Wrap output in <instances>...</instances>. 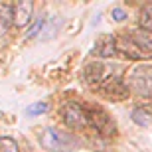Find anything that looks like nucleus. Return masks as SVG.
Wrapping results in <instances>:
<instances>
[{
  "instance_id": "4",
  "label": "nucleus",
  "mask_w": 152,
  "mask_h": 152,
  "mask_svg": "<svg viewBox=\"0 0 152 152\" xmlns=\"http://www.w3.org/2000/svg\"><path fill=\"white\" fill-rule=\"evenodd\" d=\"M101 91H103V95H107L113 101H123V99H126L130 95L126 81H123L121 77H113V75L101 85Z\"/></svg>"
},
{
  "instance_id": "15",
  "label": "nucleus",
  "mask_w": 152,
  "mask_h": 152,
  "mask_svg": "<svg viewBox=\"0 0 152 152\" xmlns=\"http://www.w3.org/2000/svg\"><path fill=\"white\" fill-rule=\"evenodd\" d=\"M130 117H132V121H134V123L140 124V126H146V124L150 123V117L146 115V111H144V109H134Z\"/></svg>"
},
{
  "instance_id": "8",
  "label": "nucleus",
  "mask_w": 152,
  "mask_h": 152,
  "mask_svg": "<svg viewBox=\"0 0 152 152\" xmlns=\"http://www.w3.org/2000/svg\"><path fill=\"white\" fill-rule=\"evenodd\" d=\"M32 12H34V4L30 0H24V2L14 4V26L24 28L32 20Z\"/></svg>"
},
{
  "instance_id": "14",
  "label": "nucleus",
  "mask_w": 152,
  "mask_h": 152,
  "mask_svg": "<svg viewBox=\"0 0 152 152\" xmlns=\"http://www.w3.org/2000/svg\"><path fill=\"white\" fill-rule=\"evenodd\" d=\"M0 152H20V148L14 138L4 136V138H0Z\"/></svg>"
},
{
  "instance_id": "13",
  "label": "nucleus",
  "mask_w": 152,
  "mask_h": 152,
  "mask_svg": "<svg viewBox=\"0 0 152 152\" xmlns=\"http://www.w3.org/2000/svg\"><path fill=\"white\" fill-rule=\"evenodd\" d=\"M48 109H50V103L48 101H38L34 105H28L26 107V115L28 117H38V115H44Z\"/></svg>"
},
{
  "instance_id": "17",
  "label": "nucleus",
  "mask_w": 152,
  "mask_h": 152,
  "mask_svg": "<svg viewBox=\"0 0 152 152\" xmlns=\"http://www.w3.org/2000/svg\"><path fill=\"white\" fill-rule=\"evenodd\" d=\"M4 32H6V28H4V26H0V38L4 36Z\"/></svg>"
},
{
  "instance_id": "16",
  "label": "nucleus",
  "mask_w": 152,
  "mask_h": 152,
  "mask_svg": "<svg viewBox=\"0 0 152 152\" xmlns=\"http://www.w3.org/2000/svg\"><path fill=\"white\" fill-rule=\"evenodd\" d=\"M111 14H113L115 22H124V20H126V10H124V8H113Z\"/></svg>"
},
{
  "instance_id": "1",
  "label": "nucleus",
  "mask_w": 152,
  "mask_h": 152,
  "mask_svg": "<svg viewBox=\"0 0 152 152\" xmlns=\"http://www.w3.org/2000/svg\"><path fill=\"white\" fill-rule=\"evenodd\" d=\"M126 87L130 93L142 99H152V65L148 63L134 65L126 75Z\"/></svg>"
},
{
  "instance_id": "6",
  "label": "nucleus",
  "mask_w": 152,
  "mask_h": 152,
  "mask_svg": "<svg viewBox=\"0 0 152 152\" xmlns=\"http://www.w3.org/2000/svg\"><path fill=\"white\" fill-rule=\"evenodd\" d=\"M87 113H89V124L95 126L99 132H103V134H113L115 132V123L109 118V115H105L99 109H87Z\"/></svg>"
},
{
  "instance_id": "3",
  "label": "nucleus",
  "mask_w": 152,
  "mask_h": 152,
  "mask_svg": "<svg viewBox=\"0 0 152 152\" xmlns=\"http://www.w3.org/2000/svg\"><path fill=\"white\" fill-rule=\"evenodd\" d=\"M61 115H63L65 124L71 126V129H85V126H89V113L79 103H67V105H63Z\"/></svg>"
},
{
  "instance_id": "12",
  "label": "nucleus",
  "mask_w": 152,
  "mask_h": 152,
  "mask_svg": "<svg viewBox=\"0 0 152 152\" xmlns=\"http://www.w3.org/2000/svg\"><path fill=\"white\" fill-rule=\"evenodd\" d=\"M10 24H14V6L0 2V26L8 28Z\"/></svg>"
},
{
  "instance_id": "9",
  "label": "nucleus",
  "mask_w": 152,
  "mask_h": 152,
  "mask_svg": "<svg viewBox=\"0 0 152 152\" xmlns=\"http://www.w3.org/2000/svg\"><path fill=\"white\" fill-rule=\"evenodd\" d=\"M93 53H97V56L101 57H111L117 53V45H115V38L113 36H101V38L97 39L95 44V50H93Z\"/></svg>"
},
{
  "instance_id": "10",
  "label": "nucleus",
  "mask_w": 152,
  "mask_h": 152,
  "mask_svg": "<svg viewBox=\"0 0 152 152\" xmlns=\"http://www.w3.org/2000/svg\"><path fill=\"white\" fill-rule=\"evenodd\" d=\"M63 18L61 16H51L50 20H45L44 26H42V32H39V38L42 39H51L57 34V30L61 28Z\"/></svg>"
},
{
  "instance_id": "11",
  "label": "nucleus",
  "mask_w": 152,
  "mask_h": 152,
  "mask_svg": "<svg viewBox=\"0 0 152 152\" xmlns=\"http://www.w3.org/2000/svg\"><path fill=\"white\" fill-rule=\"evenodd\" d=\"M138 26H140V30L152 32V4H146V6L140 8V14H138Z\"/></svg>"
},
{
  "instance_id": "5",
  "label": "nucleus",
  "mask_w": 152,
  "mask_h": 152,
  "mask_svg": "<svg viewBox=\"0 0 152 152\" xmlns=\"http://www.w3.org/2000/svg\"><path fill=\"white\" fill-rule=\"evenodd\" d=\"M109 77H111V69H109V65H105V63H89L83 71L85 83L91 85V87H97V85L101 87Z\"/></svg>"
},
{
  "instance_id": "7",
  "label": "nucleus",
  "mask_w": 152,
  "mask_h": 152,
  "mask_svg": "<svg viewBox=\"0 0 152 152\" xmlns=\"http://www.w3.org/2000/svg\"><path fill=\"white\" fill-rule=\"evenodd\" d=\"M129 38L136 44V48L140 50L144 59L152 57V32H148V30H130Z\"/></svg>"
},
{
  "instance_id": "2",
  "label": "nucleus",
  "mask_w": 152,
  "mask_h": 152,
  "mask_svg": "<svg viewBox=\"0 0 152 152\" xmlns=\"http://www.w3.org/2000/svg\"><path fill=\"white\" fill-rule=\"evenodd\" d=\"M39 144L50 152H71L77 146V140L65 130L56 129V126H48L39 134Z\"/></svg>"
}]
</instances>
